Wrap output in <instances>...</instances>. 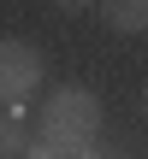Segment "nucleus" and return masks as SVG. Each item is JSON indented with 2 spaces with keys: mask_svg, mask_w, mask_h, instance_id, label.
Wrapping results in <instances>:
<instances>
[{
  "mask_svg": "<svg viewBox=\"0 0 148 159\" xmlns=\"http://www.w3.org/2000/svg\"><path fill=\"white\" fill-rule=\"evenodd\" d=\"M36 142H53L59 153L83 159L101 142V100H95L89 89H77V83L53 89V94L42 100V112H36Z\"/></svg>",
  "mask_w": 148,
  "mask_h": 159,
  "instance_id": "1",
  "label": "nucleus"
},
{
  "mask_svg": "<svg viewBox=\"0 0 148 159\" xmlns=\"http://www.w3.org/2000/svg\"><path fill=\"white\" fill-rule=\"evenodd\" d=\"M42 83V53L18 35H0V106H24Z\"/></svg>",
  "mask_w": 148,
  "mask_h": 159,
  "instance_id": "2",
  "label": "nucleus"
},
{
  "mask_svg": "<svg viewBox=\"0 0 148 159\" xmlns=\"http://www.w3.org/2000/svg\"><path fill=\"white\" fill-rule=\"evenodd\" d=\"M113 35H148V0H95Z\"/></svg>",
  "mask_w": 148,
  "mask_h": 159,
  "instance_id": "3",
  "label": "nucleus"
},
{
  "mask_svg": "<svg viewBox=\"0 0 148 159\" xmlns=\"http://www.w3.org/2000/svg\"><path fill=\"white\" fill-rule=\"evenodd\" d=\"M24 148H30V130L18 118H0V159H24Z\"/></svg>",
  "mask_w": 148,
  "mask_h": 159,
  "instance_id": "4",
  "label": "nucleus"
},
{
  "mask_svg": "<svg viewBox=\"0 0 148 159\" xmlns=\"http://www.w3.org/2000/svg\"><path fill=\"white\" fill-rule=\"evenodd\" d=\"M24 159H71V153H59L53 142H30V148H24Z\"/></svg>",
  "mask_w": 148,
  "mask_h": 159,
  "instance_id": "5",
  "label": "nucleus"
},
{
  "mask_svg": "<svg viewBox=\"0 0 148 159\" xmlns=\"http://www.w3.org/2000/svg\"><path fill=\"white\" fill-rule=\"evenodd\" d=\"M47 6H53V12H65V18H77V12H89L95 0H47Z\"/></svg>",
  "mask_w": 148,
  "mask_h": 159,
  "instance_id": "6",
  "label": "nucleus"
},
{
  "mask_svg": "<svg viewBox=\"0 0 148 159\" xmlns=\"http://www.w3.org/2000/svg\"><path fill=\"white\" fill-rule=\"evenodd\" d=\"M142 118H148V89H142Z\"/></svg>",
  "mask_w": 148,
  "mask_h": 159,
  "instance_id": "7",
  "label": "nucleus"
}]
</instances>
